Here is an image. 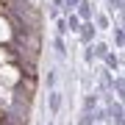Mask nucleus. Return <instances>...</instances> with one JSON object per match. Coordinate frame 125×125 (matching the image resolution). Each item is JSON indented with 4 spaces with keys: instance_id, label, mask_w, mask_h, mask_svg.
<instances>
[{
    "instance_id": "9b49d317",
    "label": "nucleus",
    "mask_w": 125,
    "mask_h": 125,
    "mask_svg": "<svg viewBox=\"0 0 125 125\" xmlns=\"http://www.w3.org/2000/svg\"><path fill=\"white\" fill-rule=\"evenodd\" d=\"M58 78H61V72H58V67H50V70H47V75H45V86H47V92L58 89Z\"/></svg>"
},
{
    "instance_id": "1a4fd4ad",
    "label": "nucleus",
    "mask_w": 125,
    "mask_h": 125,
    "mask_svg": "<svg viewBox=\"0 0 125 125\" xmlns=\"http://www.w3.org/2000/svg\"><path fill=\"white\" fill-rule=\"evenodd\" d=\"M111 36H114V50L120 53L125 47V25H111Z\"/></svg>"
},
{
    "instance_id": "6e6552de",
    "label": "nucleus",
    "mask_w": 125,
    "mask_h": 125,
    "mask_svg": "<svg viewBox=\"0 0 125 125\" xmlns=\"http://www.w3.org/2000/svg\"><path fill=\"white\" fill-rule=\"evenodd\" d=\"M114 94V100H122L125 97V75H114V81H111V89H108Z\"/></svg>"
},
{
    "instance_id": "f8f14e48",
    "label": "nucleus",
    "mask_w": 125,
    "mask_h": 125,
    "mask_svg": "<svg viewBox=\"0 0 125 125\" xmlns=\"http://www.w3.org/2000/svg\"><path fill=\"white\" fill-rule=\"evenodd\" d=\"M81 56H83V64H86V67L97 64V61H94V50H92V45H83V53H81Z\"/></svg>"
},
{
    "instance_id": "7ed1b4c3",
    "label": "nucleus",
    "mask_w": 125,
    "mask_h": 125,
    "mask_svg": "<svg viewBox=\"0 0 125 125\" xmlns=\"http://www.w3.org/2000/svg\"><path fill=\"white\" fill-rule=\"evenodd\" d=\"M103 67H106L108 72H114V75H122V58L117 50H111V53L103 56Z\"/></svg>"
},
{
    "instance_id": "2eb2a0df",
    "label": "nucleus",
    "mask_w": 125,
    "mask_h": 125,
    "mask_svg": "<svg viewBox=\"0 0 125 125\" xmlns=\"http://www.w3.org/2000/svg\"><path fill=\"white\" fill-rule=\"evenodd\" d=\"M94 125H97V122H94Z\"/></svg>"
},
{
    "instance_id": "4468645a",
    "label": "nucleus",
    "mask_w": 125,
    "mask_h": 125,
    "mask_svg": "<svg viewBox=\"0 0 125 125\" xmlns=\"http://www.w3.org/2000/svg\"><path fill=\"white\" fill-rule=\"evenodd\" d=\"M61 6H64V0H50V9H56L58 14H61Z\"/></svg>"
},
{
    "instance_id": "9d476101",
    "label": "nucleus",
    "mask_w": 125,
    "mask_h": 125,
    "mask_svg": "<svg viewBox=\"0 0 125 125\" xmlns=\"http://www.w3.org/2000/svg\"><path fill=\"white\" fill-rule=\"evenodd\" d=\"M103 6H106V11L108 17H114V14H122L125 11V0H103Z\"/></svg>"
},
{
    "instance_id": "423d86ee",
    "label": "nucleus",
    "mask_w": 125,
    "mask_h": 125,
    "mask_svg": "<svg viewBox=\"0 0 125 125\" xmlns=\"http://www.w3.org/2000/svg\"><path fill=\"white\" fill-rule=\"evenodd\" d=\"M97 106H100V94L83 92V97H81V111H94Z\"/></svg>"
},
{
    "instance_id": "ddd939ff",
    "label": "nucleus",
    "mask_w": 125,
    "mask_h": 125,
    "mask_svg": "<svg viewBox=\"0 0 125 125\" xmlns=\"http://www.w3.org/2000/svg\"><path fill=\"white\" fill-rule=\"evenodd\" d=\"M78 125H94V117H92V111H81V117H78Z\"/></svg>"
},
{
    "instance_id": "f03ea898",
    "label": "nucleus",
    "mask_w": 125,
    "mask_h": 125,
    "mask_svg": "<svg viewBox=\"0 0 125 125\" xmlns=\"http://www.w3.org/2000/svg\"><path fill=\"white\" fill-rule=\"evenodd\" d=\"M78 42L81 45H92L94 39H97V28H94L92 22H81V28H78Z\"/></svg>"
},
{
    "instance_id": "f257e3e1",
    "label": "nucleus",
    "mask_w": 125,
    "mask_h": 125,
    "mask_svg": "<svg viewBox=\"0 0 125 125\" xmlns=\"http://www.w3.org/2000/svg\"><path fill=\"white\" fill-rule=\"evenodd\" d=\"M94 11H97V6L92 3V0H81V3L75 6V17L81 20V22H92V17H94Z\"/></svg>"
},
{
    "instance_id": "39448f33",
    "label": "nucleus",
    "mask_w": 125,
    "mask_h": 125,
    "mask_svg": "<svg viewBox=\"0 0 125 125\" xmlns=\"http://www.w3.org/2000/svg\"><path fill=\"white\" fill-rule=\"evenodd\" d=\"M50 47H53L56 50V56H58V61H67V58H70V50H67V42H64L61 39V36H53V39H50Z\"/></svg>"
},
{
    "instance_id": "20e7f679",
    "label": "nucleus",
    "mask_w": 125,
    "mask_h": 125,
    "mask_svg": "<svg viewBox=\"0 0 125 125\" xmlns=\"http://www.w3.org/2000/svg\"><path fill=\"white\" fill-rule=\"evenodd\" d=\"M61 106H64V94L53 89V92H47V111L50 117H58V111H61Z\"/></svg>"
},
{
    "instance_id": "0eeeda50",
    "label": "nucleus",
    "mask_w": 125,
    "mask_h": 125,
    "mask_svg": "<svg viewBox=\"0 0 125 125\" xmlns=\"http://www.w3.org/2000/svg\"><path fill=\"white\" fill-rule=\"evenodd\" d=\"M92 25L97 28V31H111V17H108L106 11H94V17H92Z\"/></svg>"
}]
</instances>
